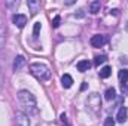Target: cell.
Listing matches in <instances>:
<instances>
[{"instance_id":"6da1fadb","label":"cell","mask_w":128,"mask_h":126,"mask_svg":"<svg viewBox=\"0 0 128 126\" xmlns=\"http://www.w3.org/2000/svg\"><path fill=\"white\" fill-rule=\"evenodd\" d=\"M18 101H20L21 107L26 111H28V113H34L36 111L37 104H36V98H34V95L32 92H28V91H20L18 92Z\"/></svg>"},{"instance_id":"7a4b0ae2","label":"cell","mask_w":128,"mask_h":126,"mask_svg":"<svg viewBox=\"0 0 128 126\" xmlns=\"http://www.w3.org/2000/svg\"><path fill=\"white\" fill-rule=\"evenodd\" d=\"M30 73L40 82H46V80L51 79V71L45 64H40V63L32 64L30 65Z\"/></svg>"},{"instance_id":"3957f363","label":"cell","mask_w":128,"mask_h":126,"mask_svg":"<svg viewBox=\"0 0 128 126\" xmlns=\"http://www.w3.org/2000/svg\"><path fill=\"white\" fill-rule=\"evenodd\" d=\"M86 107L94 111V113H98L101 110V96L97 94V92H92V94L88 95L86 98Z\"/></svg>"},{"instance_id":"277c9868","label":"cell","mask_w":128,"mask_h":126,"mask_svg":"<svg viewBox=\"0 0 128 126\" xmlns=\"http://www.w3.org/2000/svg\"><path fill=\"white\" fill-rule=\"evenodd\" d=\"M106 43H107V36L104 34H96L91 37V45L94 48H103Z\"/></svg>"},{"instance_id":"5b68a950","label":"cell","mask_w":128,"mask_h":126,"mask_svg":"<svg viewBox=\"0 0 128 126\" xmlns=\"http://www.w3.org/2000/svg\"><path fill=\"white\" fill-rule=\"evenodd\" d=\"M15 120H16V126H30V119L24 111H16Z\"/></svg>"},{"instance_id":"8992f818","label":"cell","mask_w":128,"mask_h":126,"mask_svg":"<svg viewBox=\"0 0 128 126\" xmlns=\"http://www.w3.org/2000/svg\"><path fill=\"white\" fill-rule=\"evenodd\" d=\"M12 22L18 27V28H24L27 24V16L22 13H14L12 15Z\"/></svg>"},{"instance_id":"52a82bcc","label":"cell","mask_w":128,"mask_h":126,"mask_svg":"<svg viewBox=\"0 0 128 126\" xmlns=\"http://www.w3.org/2000/svg\"><path fill=\"white\" fill-rule=\"evenodd\" d=\"M24 65H26V58L22 55H18L14 61V71H20Z\"/></svg>"},{"instance_id":"ba28073f","label":"cell","mask_w":128,"mask_h":126,"mask_svg":"<svg viewBox=\"0 0 128 126\" xmlns=\"http://www.w3.org/2000/svg\"><path fill=\"white\" fill-rule=\"evenodd\" d=\"M27 4H28V9H30L32 15H36L40 10V1H37V0H28Z\"/></svg>"},{"instance_id":"9c48e42d","label":"cell","mask_w":128,"mask_h":126,"mask_svg":"<svg viewBox=\"0 0 128 126\" xmlns=\"http://www.w3.org/2000/svg\"><path fill=\"white\" fill-rule=\"evenodd\" d=\"M127 117H128L127 107H121L119 111H118V114H116V120H118L119 123H124V122L127 120Z\"/></svg>"},{"instance_id":"30bf717a","label":"cell","mask_w":128,"mask_h":126,"mask_svg":"<svg viewBox=\"0 0 128 126\" xmlns=\"http://www.w3.org/2000/svg\"><path fill=\"white\" fill-rule=\"evenodd\" d=\"M6 43V27H4V22L0 19V49L4 46Z\"/></svg>"},{"instance_id":"8fae6325","label":"cell","mask_w":128,"mask_h":126,"mask_svg":"<svg viewBox=\"0 0 128 126\" xmlns=\"http://www.w3.org/2000/svg\"><path fill=\"white\" fill-rule=\"evenodd\" d=\"M78 71H80V73H85V71H88L90 70V67H91V63L88 61V60H82V61H79L78 63Z\"/></svg>"},{"instance_id":"7c38bea8","label":"cell","mask_w":128,"mask_h":126,"mask_svg":"<svg viewBox=\"0 0 128 126\" xmlns=\"http://www.w3.org/2000/svg\"><path fill=\"white\" fill-rule=\"evenodd\" d=\"M61 85H63V88H66V89L72 88V85H73V79H72L70 74H64L63 77H61Z\"/></svg>"},{"instance_id":"4fadbf2b","label":"cell","mask_w":128,"mask_h":126,"mask_svg":"<svg viewBox=\"0 0 128 126\" xmlns=\"http://www.w3.org/2000/svg\"><path fill=\"white\" fill-rule=\"evenodd\" d=\"M100 9H101V3L98 1V0H94V1H91L90 3V12L92 13V15H96L100 12Z\"/></svg>"},{"instance_id":"5bb4252c","label":"cell","mask_w":128,"mask_h":126,"mask_svg":"<svg viewBox=\"0 0 128 126\" xmlns=\"http://www.w3.org/2000/svg\"><path fill=\"white\" fill-rule=\"evenodd\" d=\"M98 74H100L101 79H107V77H110V74H112V67H109V65L103 67V68L98 71Z\"/></svg>"},{"instance_id":"9a60e30c","label":"cell","mask_w":128,"mask_h":126,"mask_svg":"<svg viewBox=\"0 0 128 126\" xmlns=\"http://www.w3.org/2000/svg\"><path fill=\"white\" fill-rule=\"evenodd\" d=\"M104 98H106L107 101H113V99L116 98V91H115V88H109V89H106V92H104Z\"/></svg>"},{"instance_id":"2e32d148","label":"cell","mask_w":128,"mask_h":126,"mask_svg":"<svg viewBox=\"0 0 128 126\" xmlns=\"http://www.w3.org/2000/svg\"><path fill=\"white\" fill-rule=\"evenodd\" d=\"M118 77H119V80H121V83H128V70H121L119 73H118Z\"/></svg>"},{"instance_id":"e0dca14e","label":"cell","mask_w":128,"mask_h":126,"mask_svg":"<svg viewBox=\"0 0 128 126\" xmlns=\"http://www.w3.org/2000/svg\"><path fill=\"white\" fill-rule=\"evenodd\" d=\"M107 61V58H106V55H100V57H96V60H94V64H96L97 67L98 65H101V64H104Z\"/></svg>"},{"instance_id":"ac0fdd59","label":"cell","mask_w":128,"mask_h":126,"mask_svg":"<svg viewBox=\"0 0 128 126\" xmlns=\"http://www.w3.org/2000/svg\"><path fill=\"white\" fill-rule=\"evenodd\" d=\"M40 28H42V24H40V22H36V24H34V28H33V37H34V39L39 37V31H40Z\"/></svg>"},{"instance_id":"d6986e66","label":"cell","mask_w":128,"mask_h":126,"mask_svg":"<svg viewBox=\"0 0 128 126\" xmlns=\"http://www.w3.org/2000/svg\"><path fill=\"white\" fill-rule=\"evenodd\" d=\"M60 22H61V16L57 15V16L52 19V27H54V28H58V27H60Z\"/></svg>"},{"instance_id":"ffe728a7","label":"cell","mask_w":128,"mask_h":126,"mask_svg":"<svg viewBox=\"0 0 128 126\" xmlns=\"http://www.w3.org/2000/svg\"><path fill=\"white\" fill-rule=\"evenodd\" d=\"M104 126H115V120H113L112 117H107V119L104 120Z\"/></svg>"},{"instance_id":"44dd1931","label":"cell","mask_w":128,"mask_h":126,"mask_svg":"<svg viewBox=\"0 0 128 126\" xmlns=\"http://www.w3.org/2000/svg\"><path fill=\"white\" fill-rule=\"evenodd\" d=\"M121 91L124 95H128V83H121Z\"/></svg>"},{"instance_id":"7402d4cb","label":"cell","mask_w":128,"mask_h":126,"mask_svg":"<svg viewBox=\"0 0 128 126\" xmlns=\"http://www.w3.org/2000/svg\"><path fill=\"white\" fill-rule=\"evenodd\" d=\"M60 119H61V123H63V125H66V126H68V123H67V116H66V114H61V116H60Z\"/></svg>"},{"instance_id":"603a6c76","label":"cell","mask_w":128,"mask_h":126,"mask_svg":"<svg viewBox=\"0 0 128 126\" xmlns=\"http://www.w3.org/2000/svg\"><path fill=\"white\" fill-rule=\"evenodd\" d=\"M8 6H9V7H18V6H20V1L16 0V1H14V3H8Z\"/></svg>"},{"instance_id":"cb8c5ba5","label":"cell","mask_w":128,"mask_h":126,"mask_svg":"<svg viewBox=\"0 0 128 126\" xmlns=\"http://www.w3.org/2000/svg\"><path fill=\"white\" fill-rule=\"evenodd\" d=\"M86 88H88V85H86V83H84V85H82V86H80V91H85V89H86Z\"/></svg>"}]
</instances>
